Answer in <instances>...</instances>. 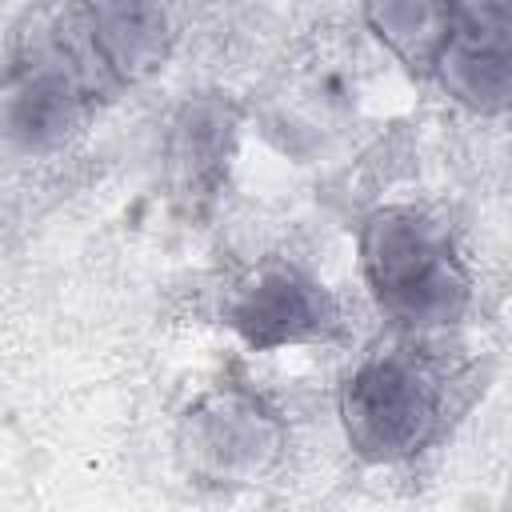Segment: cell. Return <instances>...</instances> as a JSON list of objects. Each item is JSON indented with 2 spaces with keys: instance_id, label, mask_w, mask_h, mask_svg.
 I'll use <instances>...</instances> for the list:
<instances>
[{
  "instance_id": "obj_2",
  "label": "cell",
  "mask_w": 512,
  "mask_h": 512,
  "mask_svg": "<svg viewBox=\"0 0 512 512\" xmlns=\"http://www.w3.org/2000/svg\"><path fill=\"white\" fill-rule=\"evenodd\" d=\"M372 284L388 308L404 316H428L432 308L448 312L452 296H460V276L452 268V252L440 232L420 216L380 220L372 244Z\"/></svg>"
},
{
  "instance_id": "obj_3",
  "label": "cell",
  "mask_w": 512,
  "mask_h": 512,
  "mask_svg": "<svg viewBox=\"0 0 512 512\" xmlns=\"http://www.w3.org/2000/svg\"><path fill=\"white\" fill-rule=\"evenodd\" d=\"M324 324V308L316 304V288L296 272H260L240 288L236 324L252 344H280L304 336L308 324Z\"/></svg>"
},
{
  "instance_id": "obj_1",
  "label": "cell",
  "mask_w": 512,
  "mask_h": 512,
  "mask_svg": "<svg viewBox=\"0 0 512 512\" xmlns=\"http://www.w3.org/2000/svg\"><path fill=\"white\" fill-rule=\"evenodd\" d=\"M440 376L432 360L384 356L348 380V432L364 452L404 456L416 452L440 420Z\"/></svg>"
}]
</instances>
